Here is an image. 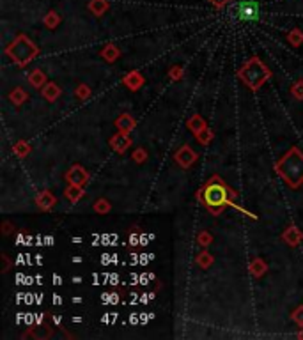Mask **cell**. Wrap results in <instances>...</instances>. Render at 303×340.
I'll return each mask as SVG.
<instances>
[{
  "mask_svg": "<svg viewBox=\"0 0 303 340\" xmlns=\"http://www.w3.org/2000/svg\"><path fill=\"white\" fill-rule=\"evenodd\" d=\"M186 126H188V130L191 131V133H199L201 130H204L206 126V121H204V117L202 115H199V114H195V115H191L190 119H188V122H186Z\"/></svg>",
  "mask_w": 303,
  "mask_h": 340,
  "instance_id": "e0dca14e",
  "label": "cell"
},
{
  "mask_svg": "<svg viewBox=\"0 0 303 340\" xmlns=\"http://www.w3.org/2000/svg\"><path fill=\"white\" fill-rule=\"evenodd\" d=\"M195 138L199 140V144L209 145L211 142H213V138H214V133H213V130H209V128L206 126L204 130H201L199 133H195Z\"/></svg>",
  "mask_w": 303,
  "mask_h": 340,
  "instance_id": "7402d4cb",
  "label": "cell"
},
{
  "mask_svg": "<svg viewBox=\"0 0 303 340\" xmlns=\"http://www.w3.org/2000/svg\"><path fill=\"white\" fill-rule=\"evenodd\" d=\"M14 154H16L18 158H27L30 153V144L25 140H18L16 144H14Z\"/></svg>",
  "mask_w": 303,
  "mask_h": 340,
  "instance_id": "cb8c5ba5",
  "label": "cell"
},
{
  "mask_svg": "<svg viewBox=\"0 0 303 340\" xmlns=\"http://www.w3.org/2000/svg\"><path fill=\"white\" fill-rule=\"evenodd\" d=\"M4 262H6V268H4V271H7V268H9V259H7V255H4Z\"/></svg>",
  "mask_w": 303,
  "mask_h": 340,
  "instance_id": "e575fe53",
  "label": "cell"
},
{
  "mask_svg": "<svg viewBox=\"0 0 303 340\" xmlns=\"http://www.w3.org/2000/svg\"><path fill=\"white\" fill-rule=\"evenodd\" d=\"M237 78L247 85L250 91H259L261 85L266 82L268 78H271V71L264 66L263 60L259 57H252L243 68L237 71Z\"/></svg>",
  "mask_w": 303,
  "mask_h": 340,
  "instance_id": "3957f363",
  "label": "cell"
},
{
  "mask_svg": "<svg viewBox=\"0 0 303 340\" xmlns=\"http://www.w3.org/2000/svg\"><path fill=\"white\" fill-rule=\"evenodd\" d=\"M291 94H293L294 99H298V101H301L303 99V80H298L296 83L291 87Z\"/></svg>",
  "mask_w": 303,
  "mask_h": 340,
  "instance_id": "f1b7e54d",
  "label": "cell"
},
{
  "mask_svg": "<svg viewBox=\"0 0 303 340\" xmlns=\"http://www.w3.org/2000/svg\"><path fill=\"white\" fill-rule=\"evenodd\" d=\"M135 126H137V121L129 114H121L117 117V121H116V128L119 131H124V133L133 131L135 130Z\"/></svg>",
  "mask_w": 303,
  "mask_h": 340,
  "instance_id": "7c38bea8",
  "label": "cell"
},
{
  "mask_svg": "<svg viewBox=\"0 0 303 340\" xmlns=\"http://www.w3.org/2000/svg\"><path fill=\"white\" fill-rule=\"evenodd\" d=\"M132 158H133V160H135V163H144V161L147 160V151L142 149V147H140V149H137L135 153L132 154Z\"/></svg>",
  "mask_w": 303,
  "mask_h": 340,
  "instance_id": "4dcf8cb0",
  "label": "cell"
},
{
  "mask_svg": "<svg viewBox=\"0 0 303 340\" xmlns=\"http://www.w3.org/2000/svg\"><path fill=\"white\" fill-rule=\"evenodd\" d=\"M55 202H57V199L48 190H43L41 193H37V197H36L37 207H39V209H43V211H50L53 206H55Z\"/></svg>",
  "mask_w": 303,
  "mask_h": 340,
  "instance_id": "30bf717a",
  "label": "cell"
},
{
  "mask_svg": "<svg viewBox=\"0 0 303 340\" xmlns=\"http://www.w3.org/2000/svg\"><path fill=\"white\" fill-rule=\"evenodd\" d=\"M211 4H213L214 7H217V9H222V7L225 6V4L229 2V0H209Z\"/></svg>",
  "mask_w": 303,
  "mask_h": 340,
  "instance_id": "d6a6232c",
  "label": "cell"
},
{
  "mask_svg": "<svg viewBox=\"0 0 303 340\" xmlns=\"http://www.w3.org/2000/svg\"><path fill=\"white\" fill-rule=\"evenodd\" d=\"M59 23H60V14L55 13V11H48L47 16L43 18V25L47 27V29H50V30L57 29V27H59Z\"/></svg>",
  "mask_w": 303,
  "mask_h": 340,
  "instance_id": "44dd1931",
  "label": "cell"
},
{
  "mask_svg": "<svg viewBox=\"0 0 303 340\" xmlns=\"http://www.w3.org/2000/svg\"><path fill=\"white\" fill-rule=\"evenodd\" d=\"M266 271H268V264H266V262H264L261 257H255L254 261L250 262V273H252V275H254L255 278H261Z\"/></svg>",
  "mask_w": 303,
  "mask_h": 340,
  "instance_id": "ffe728a7",
  "label": "cell"
},
{
  "mask_svg": "<svg viewBox=\"0 0 303 340\" xmlns=\"http://www.w3.org/2000/svg\"><path fill=\"white\" fill-rule=\"evenodd\" d=\"M29 83L32 85L34 89H43L47 85V75H45L41 69H34V71L29 73Z\"/></svg>",
  "mask_w": 303,
  "mask_h": 340,
  "instance_id": "5bb4252c",
  "label": "cell"
},
{
  "mask_svg": "<svg viewBox=\"0 0 303 340\" xmlns=\"http://www.w3.org/2000/svg\"><path fill=\"white\" fill-rule=\"evenodd\" d=\"M197 197L202 200V204L208 207V211L213 213L214 216L220 215L225 206H231V207H236L237 211H243L245 215H248L250 218H255V215L241 209L237 204H234V200H236V197H237L236 192H232L231 186H227L218 176H214L213 179L197 193Z\"/></svg>",
  "mask_w": 303,
  "mask_h": 340,
  "instance_id": "6da1fadb",
  "label": "cell"
},
{
  "mask_svg": "<svg viewBox=\"0 0 303 340\" xmlns=\"http://www.w3.org/2000/svg\"><path fill=\"white\" fill-rule=\"evenodd\" d=\"M197 243L201 246H209L211 243H213V236H211L208 230H202V232H199V236H197Z\"/></svg>",
  "mask_w": 303,
  "mask_h": 340,
  "instance_id": "83f0119b",
  "label": "cell"
},
{
  "mask_svg": "<svg viewBox=\"0 0 303 340\" xmlns=\"http://www.w3.org/2000/svg\"><path fill=\"white\" fill-rule=\"evenodd\" d=\"M9 232H11V223L6 222L4 223V234H9Z\"/></svg>",
  "mask_w": 303,
  "mask_h": 340,
  "instance_id": "836d02e7",
  "label": "cell"
},
{
  "mask_svg": "<svg viewBox=\"0 0 303 340\" xmlns=\"http://www.w3.org/2000/svg\"><path fill=\"white\" fill-rule=\"evenodd\" d=\"M197 153H195L193 149L190 147V145H183V147H179L178 151H176L174 154V160L176 163L179 165L181 168H190L191 165L197 161Z\"/></svg>",
  "mask_w": 303,
  "mask_h": 340,
  "instance_id": "5b68a950",
  "label": "cell"
},
{
  "mask_svg": "<svg viewBox=\"0 0 303 340\" xmlns=\"http://www.w3.org/2000/svg\"><path fill=\"white\" fill-rule=\"evenodd\" d=\"M287 41H289V45H293V46H301L303 45V30L293 29L289 34H287Z\"/></svg>",
  "mask_w": 303,
  "mask_h": 340,
  "instance_id": "d4e9b609",
  "label": "cell"
},
{
  "mask_svg": "<svg viewBox=\"0 0 303 340\" xmlns=\"http://www.w3.org/2000/svg\"><path fill=\"white\" fill-rule=\"evenodd\" d=\"M53 282H55V284H60V277H53Z\"/></svg>",
  "mask_w": 303,
  "mask_h": 340,
  "instance_id": "74e56055",
  "label": "cell"
},
{
  "mask_svg": "<svg viewBox=\"0 0 303 340\" xmlns=\"http://www.w3.org/2000/svg\"><path fill=\"white\" fill-rule=\"evenodd\" d=\"M27 98H29V94H27V92L21 87H14L13 91L9 92V101L13 103L14 107L24 105V103L27 101Z\"/></svg>",
  "mask_w": 303,
  "mask_h": 340,
  "instance_id": "d6986e66",
  "label": "cell"
},
{
  "mask_svg": "<svg viewBox=\"0 0 303 340\" xmlns=\"http://www.w3.org/2000/svg\"><path fill=\"white\" fill-rule=\"evenodd\" d=\"M41 94H43V98L47 99L48 103H53V101H57V99H59L60 94H62V89H60L57 83L48 82L43 89H41Z\"/></svg>",
  "mask_w": 303,
  "mask_h": 340,
  "instance_id": "8fae6325",
  "label": "cell"
},
{
  "mask_svg": "<svg viewBox=\"0 0 303 340\" xmlns=\"http://www.w3.org/2000/svg\"><path fill=\"white\" fill-rule=\"evenodd\" d=\"M122 83L126 85V87L129 89V91H139V89L142 87V85L145 83V78L144 76L140 75L139 71H132V73H128V75L122 78Z\"/></svg>",
  "mask_w": 303,
  "mask_h": 340,
  "instance_id": "9c48e42d",
  "label": "cell"
},
{
  "mask_svg": "<svg viewBox=\"0 0 303 340\" xmlns=\"http://www.w3.org/2000/svg\"><path fill=\"white\" fill-rule=\"evenodd\" d=\"M168 78L174 80V82L181 80L183 78V68L181 66H174V68H170V71H168Z\"/></svg>",
  "mask_w": 303,
  "mask_h": 340,
  "instance_id": "f546056e",
  "label": "cell"
},
{
  "mask_svg": "<svg viewBox=\"0 0 303 340\" xmlns=\"http://www.w3.org/2000/svg\"><path fill=\"white\" fill-rule=\"evenodd\" d=\"M73 301H75V303H82V298L76 296V298H73Z\"/></svg>",
  "mask_w": 303,
  "mask_h": 340,
  "instance_id": "d590c367",
  "label": "cell"
},
{
  "mask_svg": "<svg viewBox=\"0 0 303 340\" xmlns=\"http://www.w3.org/2000/svg\"><path fill=\"white\" fill-rule=\"evenodd\" d=\"M109 7H110L109 0H89V11L98 18L103 16L109 11Z\"/></svg>",
  "mask_w": 303,
  "mask_h": 340,
  "instance_id": "2e32d148",
  "label": "cell"
},
{
  "mask_svg": "<svg viewBox=\"0 0 303 340\" xmlns=\"http://www.w3.org/2000/svg\"><path fill=\"white\" fill-rule=\"evenodd\" d=\"M195 261H197V264L201 266L202 269H208L209 266L214 262V257L209 252H206V250H204V252H201V253L197 255V259H195Z\"/></svg>",
  "mask_w": 303,
  "mask_h": 340,
  "instance_id": "603a6c76",
  "label": "cell"
},
{
  "mask_svg": "<svg viewBox=\"0 0 303 340\" xmlns=\"http://www.w3.org/2000/svg\"><path fill=\"white\" fill-rule=\"evenodd\" d=\"M39 53V48L34 45V41L25 34H20L9 46L6 48V55L9 57L16 66L25 68L29 62H32Z\"/></svg>",
  "mask_w": 303,
  "mask_h": 340,
  "instance_id": "277c9868",
  "label": "cell"
},
{
  "mask_svg": "<svg viewBox=\"0 0 303 340\" xmlns=\"http://www.w3.org/2000/svg\"><path fill=\"white\" fill-rule=\"evenodd\" d=\"M275 170L289 188H300L303 184V153L298 147H291L275 163Z\"/></svg>",
  "mask_w": 303,
  "mask_h": 340,
  "instance_id": "7a4b0ae2",
  "label": "cell"
},
{
  "mask_svg": "<svg viewBox=\"0 0 303 340\" xmlns=\"http://www.w3.org/2000/svg\"><path fill=\"white\" fill-rule=\"evenodd\" d=\"M282 241L286 243V245H289V246H298L303 241V232L298 229V227L291 225V227H287V229L284 230Z\"/></svg>",
  "mask_w": 303,
  "mask_h": 340,
  "instance_id": "ba28073f",
  "label": "cell"
},
{
  "mask_svg": "<svg viewBox=\"0 0 303 340\" xmlns=\"http://www.w3.org/2000/svg\"><path fill=\"white\" fill-rule=\"evenodd\" d=\"M66 181L70 184H78V186H85L89 181V172L82 167V165H73V167L66 172Z\"/></svg>",
  "mask_w": 303,
  "mask_h": 340,
  "instance_id": "8992f818",
  "label": "cell"
},
{
  "mask_svg": "<svg viewBox=\"0 0 303 340\" xmlns=\"http://www.w3.org/2000/svg\"><path fill=\"white\" fill-rule=\"evenodd\" d=\"M76 98L78 99H82V101H85L87 98H91V87L89 85H85V83H82V85H78L76 87Z\"/></svg>",
  "mask_w": 303,
  "mask_h": 340,
  "instance_id": "4316f807",
  "label": "cell"
},
{
  "mask_svg": "<svg viewBox=\"0 0 303 340\" xmlns=\"http://www.w3.org/2000/svg\"><path fill=\"white\" fill-rule=\"evenodd\" d=\"M257 14H259V9H257L255 4L252 2H245L240 6V18L241 20H257Z\"/></svg>",
  "mask_w": 303,
  "mask_h": 340,
  "instance_id": "4fadbf2b",
  "label": "cell"
},
{
  "mask_svg": "<svg viewBox=\"0 0 303 340\" xmlns=\"http://www.w3.org/2000/svg\"><path fill=\"white\" fill-rule=\"evenodd\" d=\"M83 188L78 186V184H70V186L64 190V197H66V200H70L71 204H76L80 199L83 197Z\"/></svg>",
  "mask_w": 303,
  "mask_h": 340,
  "instance_id": "9a60e30c",
  "label": "cell"
},
{
  "mask_svg": "<svg viewBox=\"0 0 303 340\" xmlns=\"http://www.w3.org/2000/svg\"><path fill=\"white\" fill-rule=\"evenodd\" d=\"M298 338H303V331H300V333H298Z\"/></svg>",
  "mask_w": 303,
  "mask_h": 340,
  "instance_id": "f35d334b",
  "label": "cell"
},
{
  "mask_svg": "<svg viewBox=\"0 0 303 340\" xmlns=\"http://www.w3.org/2000/svg\"><path fill=\"white\" fill-rule=\"evenodd\" d=\"M110 145H112V149L116 151V153L122 154L132 145V138H129V135L124 133V131H119L117 135H114V137L110 138Z\"/></svg>",
  "mask_w": 303,
  "mask_h": 340,
  "instance_id": "52a82bcc",
  "label": "cell"
},
{
  "mask_svg": "<svg viewBox=\"0 0 303 340\" xmlns=\"http://www.w3.org/2000/svg\"><path fill=\"white\" fill-rule=\"evenodd\" d=\"M119 57H121V50L116 45H106L101 50V59H105L106 62H116Z\"/></svg>",
  "mask_w": 303,
  "mask_h": 340,
  "instance_id": "ac0fdd59",
  "label": "cell"
},
{
  "mask_svg": "<svg viewBox=\"0 0 303 340\" xmlns=\"http://www.w3.org/2000/svg\"><path fill=\"white\" fill-rule=\"evenodd\" d=\"M73 262H76V264H78V262H82V259H80V257H73Z\"/></svg>",
  "mask_w": 303,
  "mask_h": 340,
  "instance_id": "8d00e7d4",
  "label": "cell"
},
{
  "mask_svg": "<svg viewBox=\"0 0 303 340\" xmlns=\"http://www.w3.org/2000/svg\"><path fill=\"white\" fill-rule=\"evenodd\" d=\"M110 209H112V206L106 199H98L94 202V211L98 215H106V213H110Z\"/></svg>",
  "mask_w": 303,
  "mask_h": 340,
  "instance_id": "484cf974",
  "label": "cell"
},
{
  "mask_svg": "<svg viewBox=\"0 0 303 340\" xmlns=\"http://www.w3.org/2000/svg\"><path fill=\"white\" fill-rule=\"evenodd\" d=\"M291 319H293L294 323L298 324V326L303 328V305H301V307H298L296 310H294L293 314H291Z\"/></svg>",
  "mask_w": 303,
  "mask_h": 340,
  "instance_id": "1f68e13d",
  "label": "cell"
}]
</instances>
